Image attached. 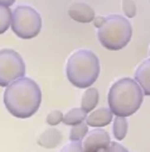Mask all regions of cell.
<instances>
[{"instance_id":"13","label":"cell","mask_w":150,"mask_h":152,"mask_svg":"<svg viewBox=\"0 0 150 152\" xmlns=\"http://www.w3.org/2000/svg\"><path fill=\"white\" fill-rule=\"evenodd\" d=\"M87 112L83 108H72L71 110H68L66 114H63L62 122L67 126H74L77 123H81L86 119Z\"/></svg>"},{"instance_id":"16","label":"cell","mask_w":150,"mask_h":152,"mask_svg":"<svg viewBox=\"0 0 150 152\" xmlns=\"http://www.w3.org/2000/svg\"><path fill=\"white\" fill-rule=\"evenodd\" d=\"M87 132H88V124L85 121L81 122V123H77V124L72 126V128H71V132H69V140L82 141Z\"/></svg>"},{"instance_id":"3","label":"cell","mask_w":150,"mask_h":152,"mask_svg":"<svg viewBox=\"0 0 150 152\" xmlns=\"http://www.w3.org/2000/svg\"><path fill=\"white\" fill-rule=\"evenodd\" d=\"M68 81L78 89L92 86L100 75V60L91 50L81 48L74 51L66 64Z\"/></svg>"},{"instance_id":"22","label":"cell","mask_w":150,"mask_h":152,"mask_svg":"<svg viewBox=\"0 0 150 152\" xmlns=\"http://www.w3.org/2000/svg\"><path fill=\"white\" fill-rule=\"evenodd\" d=\"M14 3H15V0H0V4H3V5H6V7L13 5Z\"/></svg>"},{"instance_id":"17","label":"cell","mask_w":150,"mask_h":152,"mask_svg":"<svg viewBox=\"0 0 150 152\" xmlns=\"http://www.w3.org/2000/svg\"><path fill=\"white\" fill-rule=\"evenodd\" d=\"M121 8L126 18H134L136 15V4L134 0H121Z\"/></svg>"},{"instance_id":"14","label":"cell","mask_w":150,"mask_h":152,"mask_svg":"<svg viewBox=\"0 0 150 152\" xmlns=\"http://www.w3.org/2000/svg\"><path fill=\"white\" fill-rule=\"evenodd\" d=\"M114 119V127H112V132H114V137L116 141H123L125 138L126 133H128V119L126 117L116 115Z\"/></svg>"},{"instance_id":"10","label":"cell","mask_w":150,"mask_h":152,"mask_svg":"<svg viewBox=\"0 0 150 152\" xmlns=\"http://www.w3.org/2000/svg\"><path fill=\"white\" fill-rule=\"evenodd\" d=\"M135 80L140 85L144 95H150V58L144 60L135 71Z\"/></svg>"},{"instance_id":"15","label":"cell","mask_w":150,"mask_h":152,"mask_svg":"<svg viewBox=\"0 0 150 152\" xmlns=\"http://www.w3.org/2000/svg\"><path fill=\"white\" fill-rule=\"evenodd\" d=\"M12 22V10L9 7L0 4V34L5 33L8 28L10 27Z\"/></svg>"},{"instance_id":"24","label":"cell","mask_w":150,"mask_h":152,"mask_svg":"<svg viewBox=\"0 0 150 152\" xmlns=\"http://www.w3.org/2000/svg\"><path fill=\"white\" fill-rule=\"evenodd\" d=\"M149 4H150V0H149Z\"/></svg>"},{"instance_id":"8","label":"cell","mask_w":150,"mask_h":152,"mask_svg":"<svg viewBox=\"0 0 150 152\" xmlns=\"http://www.w3.org/2000/svg\"><path fill=\"white\" fill-rule=\"evenodd\" d=\"M68 15L78 23H91L93 18L96 17V13L90 4L83 1H76L69 5Z\"/></svg>"},{"instance_id":"19","label":"cell","mask_w":150,"mask_h":152,"mask_svg":"<svg viewBox=\"0 0 150 152\" xmlns=\"http://www.w3.org/2000/svg\"><path fill=\"white\" fill-rule=\"evenodd\" d=\"M61 151H71V152H81L82 150V141H69L67 145H64L63 148H61Z\"/></svg>"},{"instance_id":"18","label":"cell","mask_w":150,"mask_h":152,"mask_svg":"<svg viewBox=\"0 0 150 152\" xmlns=\"http://www.w3.org/2000/svg\"><path fill=\"white\" fill-rule=\"evenodd\" d=\"M63 119V113L59 110V109H53V110H50L48 113V115H47V123H48L49 126H58L61 122Z\"/></svg>"},{"instance_id":"21","label":"cell","mask_w":150,"mask_h":152,"mask_svg":"<svg viewBox=\"0 0 150 152\" xmlns=\"http://www.w3.org/2000/svg\"><path fill=\"white\" fill-rule=\"evenodd\" d=\"M105 20V17H102V15H96L95 18H93V26H95V28H98V27H101V24L104 23Z\"/></svg>"},{"instance_id":"6","label":"cell","mask_w":150,"mask_h":152,"mask_svg":"<svg viewBox=\"0 0 150 152\" xmlns=\"http://www.w3.org/2000/svg\"><path fill=\"white\" fill-rule=\"evenodd\" d=\"M25 62L17 51L12 48L0 50V86H8L14 80L25 76Z\"/></svg>"},{"instance_id":"12","label":"cell","mask_w":150,"mask_h":152,"mask_svg":"<svg viewBox=\"0 0 150 152\" xmlns=\"http://www.w3.org/2000/svg\"><path fill=\"white\" fill-rule=\"evenodd\" d=\"M100 100V95H98V90L96 88L88 86L82 94L81 98V108H83L87 113H90L91 110L96 108Z\"/></svg>"},{"instance_id":"11","label":"cell","mask_w":150,"mask_h":152,"mask_svg":"<svg viewBox=\"0 0 150 152\" xmlns=\"http://www.w3.org/2000/svg\"><path fill=\"white\" fill-rule=\"evenodd\" d=\"M61 140H62V133L52 126L40 133L37 142L40 147H44V148H54L59 145Z\"/></svg>"},{"instance_id":"7","label":"cell","mask_w":150,"mask_h":152,"mask_svg":"<svg viewBox=\"0 0 150 152\" xmlns=\"http://www.w3.org/2000/svg\"><path fill=\"white\" fill-rule=\"evenodd\" d=\"M110 136L102 128H93L88 131L82 140V150L85 152L105 151L110 143Z\"/></svg>"},{"instance_id":"5","label":"cell","mask_w":150,"mask_h":152,"mask_svg":"<svg viewBox=\"0 0 150 152\" xmlns=\"http://www.w3.org/2000/svg\"><path fill=\"white\" fill-rule=\"evenodd\" d=\"M10 27L22 39H30L39 34L42 29V17L29 5H18L12 12Z\"/></svg>"},{"instance_id":"23","label":"cell","mask_w":150,"mask_h":152,"mask_svg":"<svg viewBox=\"0 0 150 152\" xmlns=\"http://www.w3.org/2000/svg\"><path fill=\"white\" fill-rule=\"evenodd\" d=\"M149 58H150V46H149Z\"/></svg>"},{"instance_id":"20","label":"cell","mask_w":150,"mask_h":152,"mask_svg":"<svg viewBox=\"0 0 150 152\" xmlns=\"http://www.w3.org/2000/svg\"><path fill=\"white\" fill-rule=\"evenodd\" d=\"M105 151H109V152H112V151H128L126 148H124L123 146H121L120 143H118V142H111L110 141V143H109V146H107V148L105 150Z\"/></svg>"},{"instance_id":"9","label":"cell","mask_w":150,"mask_h":152,"mask_svg":"<svg viewBox=\"0 0 150 152\" xmlns=\"http://www.w3.org/2000/svg\"><path fill=\"white\" fill-rule=\"evenodd\" d=\"M112 118H114V113L111 112V109L109 107H101L97 108L96 110H91V113L86 117L85 121L88 127L102 128L111 123Z\"/></svg>"},{"instance_id":"2","label":"cell","mask_w":150,"mask_h":152,"mask_svg":"<svg viewBox=\"0 0 150 152\" xmlns=\"http://www.w3.org/2000/svg\"><path fill=\"white\" fill-rule=\"evenodd\" d=\"M144 100V93L135 79L123 77L110 86L107 102L115 115L130 117L139 110Z\"/></svg>"},{"instance_id":"4","label":"cell","mask_w":150,"mask_h":152,"mask_svg":"<svg viewBox=\"0 0 150 152\" xmlns=\"http://www.w3.org/2000/svg\"><path fill=\"white\" fill-rule=\"evenodd\" d=\"M133 28L129 18L119 14L105 17L104 23L97 28V38L102 47L111 51H119L130 42Z\"/></svg>"},{"instance_id":"1","label":"cell","mask_w":150,"mask_h":152,"mask_svg":"<svg viewBox=\"0 0 150 152\" xmlns=\"http://www.w3.org/2000/svg\"><path fill=\"white\" fill-rule=\"evenodd\" d=\"M3 100L12 115L24 119L34 115L39 109L42 91L34 80L23 76L8 85Z\"/></svg>"}]
</instances>
